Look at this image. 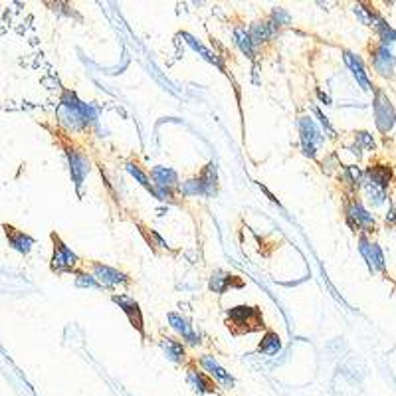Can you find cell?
<instances>
[{
    "instance_id": "cell-6",
    "label": "cell",
    "mask_w": 396,
    "mask_h": 396,
    "mask_svg": "<svg viewBox=\"0 0 396 396\" xmlns=\"http://www.w3.org/2000/svg\"><path fill=\"white\" fill-rule=\"evenodd\" d=\"M358 250L367 260L370 272H385V255L380 252V248L375 242H370L365 234H361L358 238Z\"/></svg>"
},
{
    "instance_id": "cell-3",
    "label": "cell",
    "mask_w": 396,
    "mask_h": 396,
    "mask_svg": "<svg viewBox=\"0 0 396 396\" xmlns=\"http://www.w3.org/2000/svg\"><path fill=\"white\" fill-rule=\"evenodd\" d=\"M375 119H377V127L378 131L383 133V135H387L390 129H392V125H395V119H396V114L395 109H392V104H390V99H388L385 92H380L377 89V95H375Z\"/></svg>"
},
{
    "instance_id": "cell-2",
    "label": "cell",
    "mask_w": 396,
    "mask_h": 396,
    "mask_svg": "<svg viewBox=\"0 0 396 396\" xmlns=\"http://www.w3.org/2000/svg\"><path fill=\"white\" fill-rule=\"evenodd\" d=\"M52 242H54V255H52V264H50L52 272H57V274L72 272L79 264V258L62 242V238L57 236L56 232H52Z\"/></svg>"
},
{
    "instance_id": "cell-4",
    "label": "cell",
    "mask_w": 396,
    "mask_h": 396,
    "mask_svg": "<svg viewBox=\"0 0 396 396\" xmlns=\"http://www.w3.org/2000/svg\"><path fill=\"white\" fill-rule=\"evenodd\" d=\"M299 133H302V145H303V153L307 157H315L317 153V147L323 141V135H321L319 127L315 125L312 117H302L299 119Z\"/></svg>"
},
{
    "instance_id": "cell-9",
    "label": "cell",
    "mask_w": 396,
    "mask_h": 396,
    "mask_svg": "<svg viewBox=\"0 0 396 396\" xmlns=\"http://www.w3.org/2000/svg\"><path fill=\"white\" fill-rule=\"evenodd\" d=\"M2 230H4V234H6V240H9V244L12 250H16L20 254H30V250H32V246L36 244V240L28 234H24L22 230L18 228H14L12 224H2Z\"/></svg>"
},
{
    "instance_id": "cell-26",
    "label": "cell",
    "mask_w": 396,
    "mask_h": 396,
    "mask_svg": "<svg viewBox=\"0 0 396 396\" xmlns=\"http://www.w3.org/2000/svg\"><path fill=\"white\" fill-rule=\"evenodd\" d=\"M395 121H396V119H395Z\"/></svg>"
},
{
    "instance_id": "cell-20",
    "label": "cell",
    "mask_w": 396,
    "mask_h": 396,
    "mask_svg": "<svg viewBox=\"0 0 396 396\" xmlns=\"http://www.w3.org/2000/svg\"><path fill=\"white\" fill-rule=\"evenodd\" d=\"M160 347L165 349L167 357L172 361V363H182L185 357H187V351H185V345L180 341L175 339H163L160 341Z\"/></svg>"
},
{
    "instance_id": "cell-1",
    "label": "cell",
    "mask_w": 396,
    "mask_h": 396,
    "mask_svg": "<svg viewBox=\"0 0 396 396\" xmlns=\"http://www.w3.org/2000/svg\"><path fill=\"white\" fill-rule=\"evenodd\" d=\"M228 329L234 335H244V333H255L265 327L262 309L260 307H248V305H238L232 307L226 313Z\"/></svg>"
},
{
    "instance_id": "cell-12",
    "label": "cell",
    "mask_w": 396,
    "mask_h": 396,
    "mask_svg": "<svg viewBox=\"0 0 396 396\" xmlns=\"http://www.w3.org/2000/svg\"><path fill=\"white\" fill-rule=\"evenodd\" d=\"M200 367L204 368L208 373V377H212L214 380H218L224 388H234V378L230 377L226 368H222L218 365V361L210 355H204L200 358Z\"/></svg>"
},
{
    "instance_id": "cell-8",
    "label": "cell",
    "mask_w": 396,
    "mask_h": 396,
    "mask_svg": "<svg viewBox=\"0 0 396 396\" xmlns=\"http://www.w3.org/2000/svg\"><path fill=\"white\" fill-rule=\"evenodd\" d=\"M114 302L121 307L123 313L127 315L129 323L141 333V337H145V329H143V313H141V307H139V303L135 302L131 295H114Z\"/></svg>"
},
{
    "instance_id": "cell-5",
    "label": "cell",
    "mask_w": 396,
    "mask_h": 396,
    "mask_svg": "<svg viewBox=\"0 0 396 396\" xmlns=\"http://www.w3.org/2000/svg\"><path fill=\"white\" fill-rule=\"evenodd\" d=\"M345 212H347V222L355 230H358V232H370V230H375V218L368 214L358 200H353Z\"/></svg>"
},
{
    "instance_id": "cell-11",
    "label": "cell",
    "mask_w": 396,
    "mask_h": 396,
    "mask_svg": "<svg viewBox=\"0 0 396 396\" xmlns=\"http://www.w3.org/2000/svg\"><path fill=\"white\" fill-rule=\"evenodd\" d=\"M151 177L155 180V185L159 187L160 192L159 197L163 198L167 194V198H172L170 194V189H175L177 187V182H179V177H177V172L169 167H155L151 170Z\"/></svg>"
},
{
    "instance_id": "cell-7",
    "label": "cell",
    "mask_w": 396,
    "mask_h": 396,
    "mask_svg": "<svg viewBox=\"0 0 396 396\" xmlns=\"http://www.w3.org/2000/svg\"><path fill=\"white\" fill-rule=\"evenodd\" d=\"M373 67L377 70L378 76L383 77H392V72H395V56L390 48L380 42L373 48Z\"/></svg>"
},
{
    "instance_id": "cell-24",
    "label": "cell",
    "mask_w": 396,
    "mask_h": 396,
    "mask_svg": "<svg viewBox=\"0 0 396 396\" xmlns=\"http://www.w3.org/2000/svg\"><path fill=\"white\" fill-rule=\"evenodd\" d=\"M76 283L79 287H94V290H104V285L97 282L95 277H92L89 274H84V272H77V280Z\"/></svg>"
},
{
    "instance_id": "cell-10",
    "label": "cell",
    "mask_w": 396,
    "mask_h": 396,
    "mask_svg": "<svg viewBox=\"0 0 396 396\" xmlns=\"http://www.w3.org/2000/svg\"><path fill=\"white\" fill-rule=\"evenodd\" d=\"M92 268H94L95 280L101 283L104 287H109V285H125V283H129V277H127L125 274H121L119 270H115V268L99 264V262H92Z\"/></svg>"
},
{
    "instance_id": "cell-21",
    "label": "cell",
    "mask_w": 396,
    "mask_h": 396,
    "mask_svg": "<svg viewBox=\"0 0 396 396\" xmlns=\"http://www.w3.org/2000/svg\"><path fill=\"white\" fill-rule=\"evenodd\" d=\"M280 349H282V341H280V337L275 335L274 331H268L262 343H260V347H258V351L264 353V355H275Z\"/></svg>"
},
{
    "instance_id": "cell-23",
    "label": "cell",
    "mask_w": 396,
    "mask_h": 396,
    "mask_svg": "<svg viewBox=\"0 0 396 396\" xmlns=\"http://www.w3.org/2000/svg\"><path fill=\"white\" fill-rule=\"evenodd\" d=\"M357 137H355V141H357V149L361 151V149H367V151H375V139H373V135L367 131H358L355 133Z\"/></svg>"
},
{
    "instance_id": "cell-22",
    "label": "cell",
    "mask_w": 396,
    "mask_h": 396,
    "mask_svg": "<svg viewBox=\"0 0 396 396\" xmlns=\"http://www.w3.org/2000/svg\"><path fill=\"white\" fill-rule=\"evenodd\" d=\"M236 42L238 46H240V50L244 52L246 56L252 57V52H254V42H252V38H250V32L246 28H236Z\"/></svg>"
},
{
    "instance_id": "cell-13",
    "label": "cell",
    "mask_w": 396,
    "mask_h": 396,
    "mask_svg": "<svg viewBox=\"0 0 396 396\" xmlns=\"http://www.w3.org/2000/svg\"><path fill=\"white\" fill-rule=\"evenodd\" d=\"M343 57H345V64L349 66V70L353 72V76L357 79V84L365 89V92H370V89H375L373 84H370V79H368L367 72H365V66H363V60L357 56V54H353L349 50H345L343 52Z\"/></svg>"
},
{
    "instance_id": "cell-25",
    "label": "cell",
    "mask_w": 396,
    "mask_h": 396,
    "mask_svg": "<svg viewBox=\"0 0 396 396\" xmlns=\"http://www.w3.org/2000/svg\"><path fill=\"white\" fill-rule=\"evenodd\" d=\"M127 170H129V172H131L133 177H135V179L139 180V182H141L143 187H147V189H151V185H149V179H147V175H145V172H141V170H139V167H137V165H127Z\"/></svg>"
},
{
    "instance_id": "cell-19",
    "label": "cell",
    "mask_w": 396,
    "mask_h": 396,
    "mask_svg": "<svg viewBox=\"0 0 396 396\" xmlns=\"http://www.w3.org/2000/svg\"><path fill=\"white\" fill-rule=\"evenodd\" d=\"M189 383L194 387L197 392H214V390H216L214 383H212L204 373L197 370V368H190L189 370Z\"/></svg>"
},
{
    "instance_id": "cell-14",
    "label": "cell",
    "mask_w": 396,
    "mask_h": 396,
    "mask_svg": "<svg viewBox=\"0 0 396 396\" xmlns=\"http://www.w3.org/2000/svg\"><path fill=\"white\" fill-rule=\"evenodd\" d=\"M365 175H367L365 185L377 187L380 190H387L388 182L392 179V169L388 165H370Z\"/></svg>"
},
{
    "instance_id": "cell-17",
    "label": "cell",
    "mask_w": 396,
    "mask_h": 396,
    "mask_svg": "<svg viewBox=\"0 0 396 396\" xmlns=\"http://www.w3.org/2000/svg\"><path fill=\"white\" fill-rule=\"evenodd\" d=\"M70 167H72V177H74L76 185L79 187V185L84 182V177L87 175V170H89L87 160H85L84 155L70 151Z\"/></svg>"
},
{
    "instance_id": "cell-15",
    "label": "cell",
    "mask_w": 396,
    "mask_h": 396,
    "mask_svg": "<svg viewBox=\"0 0 396 396\" xmlns=\"http://www.w3.org/2000/svg\"><path fill=\"white\" fill-rule=\"evenodd\" d=\"M169 323L172 329L179 333L182 339H187V343L190 345H198L200 343V337H198L194 329L189 325V321L185 319V317H180L177 313H169Z\"/></svg>"
},
{
    "instance_id": "cell-16",
    "label": "cell",
    "mask_w": 396,
    "mask_h": 396,
    "mask_svg": "<svg viewBox=\"0 0 396 396\" xmlns=\"http://www.w3.org/2000/svg\"><path fill=\"white\" fill-rule=\"evenodd\" d=\"M232 285H236V287L242 285V282L238 280L236 275L226 274V272H216V274H212L210 290H212L214 293H224L228 287H232Z\"/></svg>"
},
{
    "instance_id": "cell-18",
    "label": "cell",
    "mask_w": 396,
    "mask_h": 396,
    "mask_svg": "<svg viewBox=\"0 0 396 396\" xmlns=\"http://www.w3.org/2000/svg\"><path fill=\"white\" fill-rule=\"evenodd\" d=\"M275 26L274 22H255L252 30H250V38L254 44H262L265 40H270L275 34Z\"/></svg>"
}]
</instances>
